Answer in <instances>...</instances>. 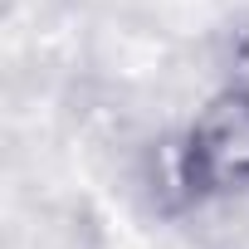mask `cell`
<instances>
[{"label":"cell","instance_id":"6da1fadb","mask_svg":"<svg viewBox=\"0 0 249 249\" xmlns=\"http://www.w3.org/2000/svg\"><path fill=\"white\" fill-rule=\"evenodd\" d=\"M191 166L215 181H244L249 176V93H220L191 132Z\"/></svg>","mask_w":249,"mask_h":249}]
</instances>
